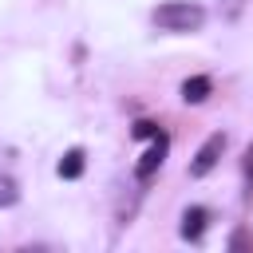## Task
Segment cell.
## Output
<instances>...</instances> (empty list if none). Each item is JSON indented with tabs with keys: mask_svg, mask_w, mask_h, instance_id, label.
<instances>
[{
	"mask_svg": "<svg viewBox=\"0 0 253 253\" xmlns=\"http://www.w3.org/2000/svg\"><path fill=\"white\" fill-rule=\"evenodd\" d=\"M241 170H245V178H249V182H253V146H249V150H245V158H241Z\"/></svg>",
	"mask_w": 253,
	"mask_h": 253,
	"instance_id": "obj_9",
	"label": "cell"
},
{
	"mask_svg": "<svg viewBox=\"0 0 253 253\" xmlns=\"http://www.w3.org/2000/svg\"><path fill=\"white\" fill-rule=\"evenodd\" d=\"M206 221H210V210H206V206H190V210L182 213V237H186V241H202Z\"/></svg>",
	"mask_w": 253,
	"mask_h": 253,
	"instance_id": "obj_4",
	"label": "cell"
},
{
	"mask_svg": "<svg viewBox=\"0 0 253 253\" xmlns=\"http://www.w3.org/2000/svg\"><path fill=\"white\" fill-rule=\"evenodd\" d=\"M16 202H20V186H16V178L0 174V206H16Z\"/></svg>",
	"mask_w": 253,
	"mask_h": 253,
	"instance_id": "obj_7",
	"label": "cell"
},
{
	"mask_svg": "<svg viewBox=\"0 0 253 253\" xmlns=\"http://www.w3.org/2000/svg\"><path fill=\"white\" fill-rule=\"evenodd\" d=\"M241 8H245V0H225V16H229V20H233Z\"/></svg>",
	"mask_w": 253,
	"mask_h": 253,
	"instance_id": "obj_10",
	"label": "cell"
},
{
	"mask_svg": "<svg viewBox=\"0 0 253 253\" xmlns=\"http://www.w3.org/2000/svg\"><path fill=\"white\" fill-rule=\"evenodd\" d=\"M154 134H158V126H154V123H146V119H142V123H134V138H154Z\"/></svg>",
	"mask_w": 253,
	"mask_h": 253,
	"instance_id": "obj_8",
	"label": "cell"
},
{
	"mask_svg": "<svg viewBox=\"0 0 253 253\" xmlns=\"http://www.w3.org/2000/svg\"><path fill=\"white\" fill-rule=\"evenodd\" d=\"M162 158H166V134L158 130V134H154V142H150V150H146V154H142V162L134 166L138 182H146V178H150V174H154V170L162 166Z\"/></svg>",
	"mask_w": 253,
	"mask_h": 253,
	"instance_id": "obj_3",
	"label": "cell"
},
{
	"mask_svg": "<svg viewBox=\"0 0 253 253\" xmlns=\"http://www.w3.org/2000/svg\"><path fill=\"white\" fill-rule=\"evenodd\" d=\"M241 245H249V237H245V233H233V241H229V249H241Z\"/></svg>",
	"mask_w": 253,
	"mask_h": 253,
	"instance_id": "obj_11",
	"label": "cell"
},
{
	"mask_svg": "<svg viewBox=\"0 0 253 253\" xmlns=\"http://www.w3.org/2000/svg\"><path fill=\"white\" fill-rule=\"evenodd\" d=\"M150 20H154L162 32H198V28L206 24V8L194 4V0H166V4L154 8Z\"/></svg>",
	"mask_w": 253,
	"mask_h": 253,
	"instance_id": "obj_1",
	"label": "cell"
},
{
	"mask_svg": "<svg viewBox=\"0 0 253 253\" xmlns=\"http://www.w3.org/2000/svg\"><path fill=\"white\" fill-rule=\"evenodd\" d=\"M210 91H213L210 75H190V79L182 83V99H186V103H202V99H210Z\"/></svg>",
	"mask_w": 253,
	"mask_h": 253,
	"instance_id": "obj_5",
	"label": "cell"
},
{
	"mask_svg": "<svg viewBox=\"0 0 253 253\" xmlns=\"http://www.w3.org/2000/svg\"><path fill=\"white\" fill-rule=\"evenodd\" d=\"M79 174H83V150H79V146H71V150L59 158V178H67V182H71V178H79Z\"/></svg>",
	"mask_w": 253,
	"mask_h": 253,
	"instance_id": "obj_6",
	"label": "cell"
},
{
	"mask_svg": "<svg viewBox=\"0 0 253 253\" xmlns=\"http://www.w3.org/2000/svg\"><path fill=\"white\" fill-rule=\"evenodd\" d=\"M221 150H225V134H210V138L202 142V150L194 154V162H190V174H194V178H206V174L217 166Z\"/></svg>",
	"mask_w": 253,
	"mask_h": 253,
	"instance_id": "obj_2",
	"label": "cell"
}]
</instances>
